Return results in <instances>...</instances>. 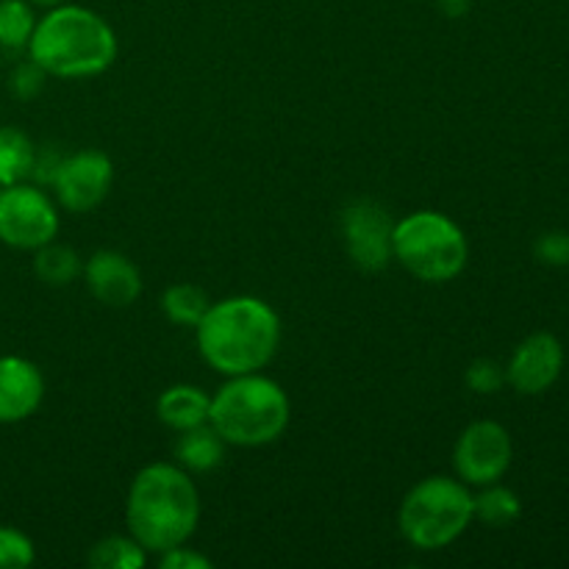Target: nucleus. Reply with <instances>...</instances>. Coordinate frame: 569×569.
I'll return each instance as SVG.
<instances>
[{
	"label": "nucleus",
	"instance_id": "nucleus-1",
	"mask_svg": "<svg viewBox=\"0 0 569 569\" xmlns=\"http://www.w3.org/2000/svg\"><path fill=\"white\" fill-rule=\"evenodd\" d=\"M281 333L278 311L253 295L217 300L194 326L200 356L226 378L264 370L281 348Z\"/></svg>",
	"mask_w": 569,
	"mask_h": 569
},
{
	"label": "nucleus",
	"instance_id": "nucleus-2",
	"mask_svg": "<svg viewBox=\"0 0 569 569\" xmlns=\"http://www.w3.org/2000/svg\"><path fill=\"white\" fill-rule=\"evenodd\" d=\"M128 533L148 553L187 545L198 531L200 492L192 476L172 461H153L133 476L126 500Z\"/></svg>",
	"mask_w": 569,
	"mask_h": 569
},
{
	"label": "nucleus",
	"instance_id": "nucleus-3",
	"mask_svg": "<svg viewBox=\"0 0 569 569\" xmlns=\"http://www.w3.org/2000/svg\"><path fill=\"white\" fill-rule=\"evenodd\" d=\"M28 56L48 76L78 81L109 70L117 59V33L98 11L59 3L37 20Z\"/></svg>",
	"mask_w": 569,
	"mask_h": 569
},
{
	"label": "nucleus",
	"instance_id": "nucleus-4",
	"mask_svg": "<svg viewBox=\"0 0 569 569\" xmlns=\"http://www.w3.org/2000/svg\"><path fill=\"white\" fill-rule=\"evenodd\" d=\"M292 406L283 387L261 372L233 376L211 395L209 426L233 448H264L289 428Z\"/></svg>",
	"mask_w": 569,
	"mask_h": 569
},
{
	"label": "nucleus",
	"instance_id": "nucleus-5",
	"mask_svg": "<svg viewBox=\"0 0 569 569\" xmlns=\"http://www.w3.org/2000/svg\"><path fill=\"white\" fill-rule=\"evenodd\" d=\"M472 522V492L465 481L431 476L406 492L398 526L406 542L417 550H442L453 545Z\"/></svg>",
	"mask_w": 569,
	"mask_h": 569
},
{
	"label": "nucleus",
	"instance_id": "nucleus-6",
	"mask_svg": "<svg viewBox=\"0 0 569 569\" xmlns=\"http://www.w3.org/2000/svg\"><path fill=\"white\" fill-rule=\"evenodd\" d=\"M392 259L426 283H448L465 272L470 244L442 211H415L395 222Z\"/></svg>",
	"mask_w": 569,
	"mask_h": 569
},
{
	"label": "nucleus",
	"instance_id": "nucleus-7",
	"mask_svg": "<svg viewBox=\"0 0 569 569\" xmlns=\"http://www.w3.org/2000/svg\"><path fill=\"white\" fill-rule=\"evenodd\" d=\"M59 209L31 183L0 187V242L17 250H37L59 237Z\"/></svg>",
	"mask_w": 569,
	"mask_h": 569
},
{
	"label": "nucleus",
	"instance_id": "nucleus-8",
	"mask_svg": "<svg viewBox=\"0 0 569 569\" xmlns=\"http://www.w3.org/2000/svg\"><path fill=\"white\" fill-rule=\"evenodd\" d=\"M515 459L511 433L495 420H476L459 433L453 445V470L467 487L498 483Z\"/></svg>",
	"mask_w": 569,
	"mask_h": 569
},
{
	"label": "nucleus",
	"instance_id": "nucleus-9",
	"mask_svg": "<svg viewBox=\"0 0 569 569\" xmlns=\"http://www.w3.org/2000/svg\"><path fill=\"white\" fill-rule=\"evenodd\" d=\"M48 181L61 209L72 211V214H87V211L98 209L109 194L114 167H111L109 156L100 150H78V153L56 161Z\"/></svg>",
	"mask_w": 569,
	"mask_h": 569
},
{
	"label": "nucleus",
	"instance_id": "nucleus-10",
	"mask_svg": "<svg viewBox=\"0 0 569 569\" xmlns=\"http://www.w3.org/2000/svg\"><path fill=\"white\" fill-rule=\"evenodd\" d=\"M342 239L350 261L365 272H378L392 261L395 220L376 200H356L342 211Z\"/></svg>",
	"mask_w": 569,
	"mask_h": 569
},
{
	"label": "nucleus",
	"instance_id": "nucleus-11",
	"mask_svg": "<svg viewBox=\"0 0 569 569\" xmlns=\"http://www.w3.org/2000/svg\"><path fill=\"white\" fill-rule=\"evenodd\" d=\"M565 370V348L553 333H531L517 345L506 365V383L520 395H542L553 387Z\"/></svg>",
	"mask_w": 569,
	"mask_h": 569
},
{
	"label": "nucleus",
	"instance_id": "nucleus-12",
	"mask_svg": "<svg viewBox=\"0 0 569 569\" xmlns=\"http://www.w3.org/2000/svg\"><path fill=\"white\" fill-rule=\"evenodd\" d=\"M83 281L98 303L126 309L142 295V272L120 250H98L83 264Z\"/></svg>",
	"mask_w": 569,
	"mask_h": 569
},
{
	"label": "nucleus",
	"instance_id": "nucleus-13",
	"mask_svg": "<svg viewBox=\"0 0 569 569\" xmlns=\"http://www.w3.org/2000/svg\"><path fill=\"white\" fill-rule=\"evenodd\" d=\"M44 398V378L22 356H0V426H14L37 415Z\"/></svg>",
	"mask_w": 569,
	"mask_h": 569
},
{
	"label": "nucleus",
	"instance_id": "nucleus-14",
	"mask_svg": "<svg viewBox=\"0 0 569 569\" xmlns=\"http://www.w3.org/2000/svg\"><path fill=\"white\" fill-rule=\"evenodd\" d=\"M209 409L211 395H206L194 383H172L156 400V415H159L161 426H167L176 433L206 426L209 422Z\"/></svg>",
	"mask_w": 569,
	"mask_h": 569
},
{
	"label": "nucleus",
	"instance_id": "nucleus-15",
	"mask_svg": "<svg viewBox=\"0 0 569 569\" xmlns=\"http://www.w3.org/2000/svg\"><path fill=\"white\" fill-rule=\"evenodd\" d=\"M226 439L206 422V426L189 428L178 433L176 442V465L192 476V472H211L226 459Z\"/></svg>",
	"mask_w": 569,
	"mask_h": 569
},
{
	"label": "nucleus",
	"instance_id": "nucleus-16",
	"mask_svg": "<svg viewBox=\"0 0 569 569\" xmlns=\"http://www.w3.org/2000/svg\"><path fill=\"white\" fill-rule=\"evenodd\" d=\"M37 148L20 128H0V187L22 183L37 170Z\"/></svg>",
	"mask_w": 569,
	"mask_h": 569
},
{
	"label": "nucleus",
	"instance_id": "nucleus-17",
	"mask_svg": "<svg viewBox=\"0 0 569 569\" xmlns=\"http://www.w3.org/2000/svg\"><path fill=\"white\" fill-rule=\"evenodd\" d=\"M33 272L48 287H70L83 272V261L70 244H59L53 239L33 250Z\"/></svg>",
	"mask_w": 569,
	"mask_h": 569
},
{
	"label": "nucleus",
	"instance_id": "nucleus-18",
	"mask_svg": "<svg viewBox=\"0 0 569 569\" xmlns=\"http://www.w3.org/2000/svg\"><path fill=\"white\" fill-rule=\"evenodd\" d=\"M522 503L509 487L487 483L481 492L472 495V520H481L489 528H509L520 520Z\"/></svg>",
	"mask_w": 569,
	"mask_h": 569
},
{
	"label": "nucleus",
	"instance_id": "nucleus-19",
	"mask_svg": "<svg viewBox=\"0 0 569 569\" xmlns=\"http://www.w3.org/2000/svg\"><path fill=\"white\" fill-rule=\"evenodd\" d=\"M209 306V295L200 287H194V283H172V287H167L164 295H161V311H164L167 320L176 322V326L194 328L203 320Z\"/></svg>",
	"mask_w": 569,
	"mask_h": 569
},
{
	"label": "nucleus",
	"instance_id": "nucleus-20",
	"mask_svg": "<svg viewBox=\"0 0 569 569\" xmlns=\"http://www.w3.org/2000/svg\"><path fill=\"white\" fill-rule=\"evenodd\" d=\"M89 567L92 569H139L148 565V550L128 533V537H106L89 550Z\"/></svg>",
	"mask_w": 569,
	"mask_h": 569
},
{
	"label": "nucleus",
	"instance_id": "nucleus-21",
	"mask_svg": "<svg viewBox=\"0 0 569 569\" xmlns=\"http://www.w3.org/2000/svg\"><path fill=\"white\" fill-rule=\"evenodd\" d=\"M33 28H37V14L28 0H0V44L3 48H28Z\"/></svg>",
	"mask_w": 569,
	"mask_h": 569
},
{
	"label": "nucleus",
	"instance_id": "nucleus-22",
	"mask_svg": "<svg viewBox=\"0 0 569 569\" xmlns=\"http://www.w3.org/2000/svg\"><path fill=\"white\" fill-rule=\"evenodd\" d=\"M37 559L33 542L11 526H0V569H26Z\"/></svg>",
	"mask_w": 569,
	"mask_h": 569
},
{
	"label": "nucleus",
	"instance_id": "nucleus-23",
	"mask_svg": "<svg viewBox=\"0 0 569 569\" xmlns=\"http://www.w3.org/2000/svg\"><path fill=\"white\" fill-rule=\"evenodd\" d=\"M467 387L478 395H495L506 387V367L495 359H476L467 367Z\"/></svg>",
	"mask_w": 569,
	"mask_h": 569
},
{
	"label": "nucleus",
	"instance_id": "nucleus-24",
	"mask_svg": "<svg viewBox=\"0 0 569 569\" xmlns=\"http://www.w3.org/2000/svg\"><path fill=\"white\" fill-rule=\"evenodd\" d=\"M537 259L550 267H569V231L542 233L533 248Z\"/></svg>",
	"mask_w": 569,
	"mask_h": 569
},
{
	"label": "nucleus",
	"instance_id": "nucleus-25",
	"mask_svg": "<svg viewBox=\"0 0 569 569\" xmlns=\"http://www.w3.org/2000/svg\"><path fill=\"white\" fill-rule=\"evenodd\" d=\"M44 78H48V72L37 61H26V64H20L11 72V92L22 100L37 98L44 87Z\"/></svg>",
	"mask_w": 569,
	"mask_h": 569
},
{
	"label": "nucleus",
	"instance_id": "nucleus-26",
	"mask_svg": "<svg viewBox=\"0 0 569 569\" xmlns=\"http://www.w3.org/2000/svg\"><path fill=\"white\" fill-rule=\"evenodd\" d=\"M159 565L161 569H211V559H206L198 550L187 548V545H178V548L161 553Z\"/></svg>",
	"mask_w": 569,
	"mask_h": 569
},
{
	"label": "nucleus",
	"instance_id": "nucleus-27",
	"mask_svg": "<svg viewBox=\"0 0 569 569\" xmlns=\"http://www.w3.org/2000/svg\"><path fill=\"white\" fill-rule=\"evenodd\" d=\"M472 0H439V9L448 17H465L470 11Z\"/></svg>",
	"mask_w": 569,
	"mask_h": 569
},
{
	"label": "nucleus",
	"instance_id": "nucleus-28",
	"mask_svg": "<svg viewBox=\"0 0 569 569\" xmlns=\"http://www.w3.org/2000/svg\"><path fill=\"white\" fill-rule=\"evenodd\" d=\"M31 6H42V9H53V6L64 3V0H28Z\"/></svg>",
	"mask_w": 569,
	"mask_h": 569
}]
</instances>
